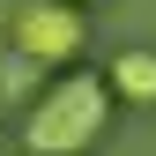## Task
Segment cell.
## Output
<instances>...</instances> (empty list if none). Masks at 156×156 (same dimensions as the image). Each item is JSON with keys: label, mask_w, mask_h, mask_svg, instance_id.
I'll use <instances>...</instances> for the list:
<instances>
[{"label": "cell", "mask_w": 156, "mask_h": 156, "mask_svg": "<svg viewBox=\"0 0 156 156\" xmlns=\"http://www.w3.org/2000/svg\"><path fill=\"white\" fill-rule=\"evenodd\" d=\"M104 119H112L104 74H67V82H52V89L30 104L23 149H30V156H82V149H97Z\"/></svg>", "instance_id": "1"}, {"label": "cell", "mask_w": 156, "mask_h": 156, "mask_svg": "<svg viewBox=\"0 0 156 156\" xmlns=\"http://www.w3.org/2000/svg\"><path fill=\"white\" fill-rule=\"evenodd\" d=\"M104 89L126 97V104H156V52L149 45H126L119 60L104 67Z\"/></svg>", "instance_id": "3"}, {"label": "cell", "mask_w": 156, "mask_h": 156, "mask_svg": "<svg viewBox=\"0 0 156 156\" xmlns=\"http://www.w3.org/2000/svg\"><path fill=\"white\" fill-rule=\"evenodd\" d=\"M37 74H45V67H30V60H15V52H8V60H0V97H23Z\"/></svg>", "instance_id": "4"}, {"label": "cell", "mask_w": 156, "mask_h": 156, "mask_svg": "<svg viewBox=\"0 0 156 156\" xmlns=\"http://www.w3.org/2000/svg\"><path fill=\"white\" fill-rule=\"evenodd\" d=\"M82 37H89V23L74 0H15V15H8V45L30 67H67L82 52Z\"/></svg>", "instance_id": "2"}, {"label": "cell", "mask_w": 156, "mask_h": 156, "mask_svg": "<svg viewBox=\"0 0 156 156\" xmlns=\"http://www.w3.org/2000/svg\"><path fill=\"white\" fill-rule=\"evenodd\" d=\"M74 8H82V0H74Z\"/></svg>", "instance_id": "5"}]
</instances>
